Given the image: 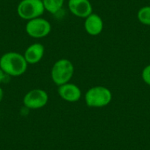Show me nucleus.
Wrapping results in <instances>:
<instances>
[{
  "mask_svg": "<svg viewBox=\"0 0 150 150\" xmlns=\"http://www.w3.org/2000/svg\"><path fill=\"white\" fill-rule=\"evenodd\" d=\"M45 11L56 14L62 9L65 0H42Z\"/></svg>",
  "mask_w": 150,
  "mask_h": 150,
  "instance_id": "9b49d317",
  "label": "nucleus"
},
{
  "mask_svg": "<svg viewBox=\"0 0 150 150\" xmlns=\"http://www.w3.org/2000/svg\"><path fill=\"white\" fill-rule=\"evenodd\" d=\"M45 48L42 44L34 43L26 49L24 57L28 64H36L42 60Z\"/></svg>",
  "mask_w": 150,
  "mask_h": 150,
  "instance_id": "9d476101",
  "label": "nucleus"
},
{
  "mask_svg": "<svg viewBox=\"0 0 150 150\" xmlns=\"http://www.w3.org/2000/svg\"><path fill=\"white\" fill-rule=\"evenodd\" d=\"M141 77L144 83L150 86V64L144 68L141 73Z\"/></svg>",
  "mask_w": 150,
  "mask_h": 150,
  "instance_id": "ddd939ff",
  "label": "nucleus"
},
{
  "mask_svg": "<svg viewBox=\"0 0 150 150\" xmlns=\"http://www.w3.org/2000/svg\"><path fill=\"white\" fill-rule=\"evenodd\" d=\"M5 74L4 73L3 71L2 70V69L0 68V83L3 81L4 78H5Z\"/></svg>",
  "mask_w": 150,
  "mask_h": 150,
  "instance_id": "4468645a",
  "label": "nucleus"
},
{
  "mask_svg": "<svg viewBox=\"0 0 150 150\" xmlns=\"http://www.w3.org/2000/svg\"><path fill=\"white\" fill-rule=\"evenodd\" d=\"M68 8L74 16L78 18H86L93 13V7L89 0H69Z\"/></svg>",
  "mask_w": 150,
  "mask_h": 150,
  "instance_id": "0eeeda50",
  "label": "nucleus"
},
{
  "mask_svg": "<svg viewBox=\"0 0 150 150\" xmlns=\"http://www.w3.org/2000/svg\"><path fill=\"white\" fill-rule=\"evenodd\" d=\"M3 96H4V92L3 90L1 87H0V102H2V99H3Z\"/></svg>",
  "mask_w": 150,
  "mask_h": 150,
  "instance_id": "2eb2a0df",
  "label": "nucleus"
},
{
  "mask_svg": "<svg viewBox=\"0 0 150 150\" xmlns=\"http://www.w3.org/2000/svg\"><path fill=\"white\" fill-rule=\"evenodd\" d=\"M112 95L107 87L96 86L91 87L85 94V102L87 106L93 108H104L110 103Z\"/></svg>",
  "mask_w": 150,
  "mask_h": 150,
  "instance_id": "f03ea898",
  "label": "nucleus"
},
{
  "mask_svg": "<svg viewBox=\"0 0 150 150\" xmlns=\"http://www.w3.org/2000/svg\"><path fill=\"white\" fill-rule=\"evenodd\" d=\"M84 28L90 35H99L104 28L103 20L98 14L92 13L85 18Z\"/></svg>",
  "mask_w": 150,
  "mask_h": 150,
  "instance_id": "1a4fd4ad",
  "label": "nucleus"
},
{
  "mask_svg": "<svg viewBox=\"0 0 150 150\" xmlns=\"http://www.w3.org/2000/svg\"><path fill=\"white\" fill-rule=\"evenodd\" d=\"M49 95L43 89L35 88L27 92L24 96L23 103L28 109L37 110L42 108L47 105Z\"/></svg>",
  "mask_w": 150,
  "mask_h": 150,
  "instance_id": "423d86ee",
  "label": "nucleus"
},
{
  "mask_svg": "<svg viewBox=\"0 0 150 150\" xmlns=\"http://www.w3.org/2000/svg\"><path fill=\"white\" fill-rule=\"evenodd\" d=\"M28 63L24 54L16 52H9L0 57V68L5 74L11 77H19L27 69Z\"/></svg>",
  "mask_w": 150,
  "mask_h": 150,
  "instance_id": "f257e3e1",
  "label": "nucleus"
},
{
  "mask_svg": "<svg viewBox=\"0 0 150 150\" xmlns=\"http://www.w3.org/2000/svg\"><path fill=\"white\" fill-rule=\"evenodd\" d=\"M44 11L42 0H21L17 6L18 16L27 21L41 17Z\"/></svg>",
  "mask_w": 150,
  "mask_h": 150,
  "instance_id": "20e7f679",
  "label": "nucleus"
},
{
  "mask_svg": "<svg viewBox=\"0 0 150 150\" xmlns=\"http://www.w3.org/2000/svg\"><path fill=\"white\" fill-rule=\"evenodd\" d=\"M74 74V66L71 60L62 58L57 60L51 69V77L57 86L67 83Z\"/></svg>",
  "mask_w": 150,
  "mask_h": 150,
  "instance_id": "7ed1b4c3",
  "label": "nucleus"
},
{
  "mask_svg": "<svg viewBox=\"0 0 150 150\" xmlns=\"http://www.w3.org/2000/svg\"><path fill=\"white\" fill-rule=\"evenodd\" d=\"M25 30L27 34L33 38H42L50 34L52 26L47 19L38 17L27 21Z\"/></svg>",
  "mask_w": 150,
  "mask_h": 150,
  "instance_id": "39448f33",
  "label": "nucleus"
},
{
  "mask_svg": "<svg viewBox=\"0 0 150 150\" xmlns=\"http://www.w3.org/2000/svg\"><path fill=\"white\" fill-rule=\"evenodd\" d=\"M59 96L63 100L68 102H76L81 98L82 91L77 85L67 83L58 86Z\"/></svg>",
  "mask_w": 150,
  "mask_h": 150,
  "instance_id": "6e6552de",
  "label": "nucleus"
},
{
  "mask_svg": "<svg viewBox=\"0 0 150 150\" xmlns=\"http://www.w3.org/2000/svg\"><path fill=\"white\" fill-rule=\"evenodd\" d=\"M137 18L141 24L150 26V6H144L140 8L137 13Z\"/></svg>",
  "mask_w": 150,
  "mask_h": 150,
  "instance_id": "f8f14e48",
  "label": "nucleus"
}]
</instances>
